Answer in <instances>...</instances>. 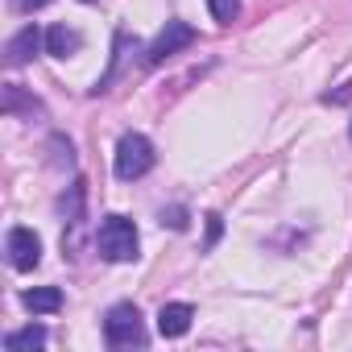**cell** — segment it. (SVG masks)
Here are the masks:
<instances>
[{
    "label": "cell",
    "instance_id": "cell-1",
    "mask_svg": "<svg viewBox=\"0 0 352 352\" xmlns=\"http://www.w3.org/2000/svg\"><path fill=\"white\" fill-rule=\"evenodd\" d=\"M96 249H100L104 261H133L137 249H141L137 224L124 220V216H104L100 228H96Z\"/></svg>",
    "mask_w": 352,
    "mask_h": 352
},
{
    "label": "cell",
    "instance_id": "cell-2",
    "mask_svg": "<svg viewBox=\"0 0 352 352\" xmlns=\"http://www.w3.org/2000/svg\"><path fill=\"white\" fill-rule=\"evenodd\" d=\"M116 179H124V183H133V179H145V174L153 170V145H149V137L145 133H124L120 141H116Z\"/></svg>",
    "mask_w": 352,
    "mask_h": 352
},
{
    "label": "cell",
    "instance_id": "cell-3",
    "mask_svg": "<svg viewBox=\"0 0 352 352\" xmlns=\"http://www.w3.org/2000/svg\"><path fill=\"white\" fill-rule=\"evenodd\" d=\"M104 340L108 348H141L145 344V327H141V311L133 302H116L104 315Z\"/></svg>",
    "mask_w": 352,
    "mask_h": 352
},
{
    "label": "cell",
    "instance_id": "cell-4",
    "mask_svg": "<svg viewBox=\"0 0 352 352\" xmlns=\"http://www.w3.org/2000/svg\"><path fill=\"white\" fill-rule=\"evenodd\" d=\"M195 42V30L187 25V21H166V30L149 42V50H145V63L149 67H157V63H166L170 54H179V50H187Z\"/></svg>",
    "mask_w": 352,
    "mask_h": 352
},
{
    "label": "cell",
    "instance_id": "cell-5",
    "mask_svg": "<svg viewBox=\"0 0 352 352\" xmlns=\"http://www.w3.org/2000/svg\"><path fill=\"white\" fill-rule=\"evenodd\" d=\"M5 253H9V265L25 274V270H38V261H42V241H38L34 228H13L9 241H5Z\"/></svg>",
    "mask_w": 352,
    "mask_h": 352
},
{
    "label": "cell",
    "instance_id": "cell-6",
    "mask_svg": "<svg viewBox=\"0 0 352 352\" xmlns=\"http://www.w3.org/2000/svg\"><path fill=\"white\" fill-rule=\"evenodd\" d=\"M191 319H195V307H191V302H166V307L157 311V331H162L166 340H179V336L191 331Z\"/></svg>",
    "mask_w": 352,
    "mask_h": 352
},
{
    "label": "cell",
    "instance_id": "cell-7",
    "mask_svg": "<svg viewBox=\"0 0 352 352\" xmlns=\"http://www.w3.org/2000/svg\"><path fill=\"white\" fill-rule=\"evenodd\" d=\"M46 46V34L38 30V25H25L17 38H9V46H5V58H9V67H25L38 50Z\"/></svg>",
    "mask_w": 352,
    "mask_h": 352
},
{
    "label": "cell",
    "instance_id": "cell-8",
    "mask_svg": "<svg viewBox=\"0 0 352 352\" xmlns=\"http://www.w3.org/2000/svg\"><path fill=\"white\" fill-rule=\"evenodd\" d=\"M21 307L30 315H54V311H63V290L58 286H34L21 294Z\"/></svg>",
    "mask_w": 352,
    "mask_h": 352
},
{
    "label": "cell",
    "instance_id": "cell-9",
    "mask_svg": "<svg viewBox=\"0 0 352 352\" xmlns=\"http://www.w3.org/2000/svg\"><path fill=\"white\" fill-rule=\"evenodd\" d=\"M79 46H83V38H79L75 30H67V25H50V30H46V54H54V58H71Z\"/></svg>",
    "mask_w": 352,
    "mask_h": 352
},
{
    "label": "cell",
    "instance_id": "cell-10",
    "mask_svg": "<svg viewBox=\"0 0 352 352\" xmlns=\"http://www.w3.org/2000/svg\"><path fill=\"white\" fill-rule=\"evenodd\" d=\"M50 336H46V327L42 323H30V327H21V331H9L5 336V348L9 352H25V348H42Z\"/></svg>",
    "mask_w": 352,
    "mask_h": 352
},
{
    "label": "cell",
    "instance_id": "cell-11",
    "mask_svg": "<svg viewBox=\"0 0 352 352\" xmlns=\"http://www.w3.org/2000/svg\"><path fill=\"white\" fill-rule=\"evenodd\" d=\"M208 9H212V17L220 25H232L241 17V0H208Z\"/></svg>",
    "mask_w": 352,
    "mask_h": 352
},
{
    "label": "cell",
    "instance_id": "cell-12",
    "mask_svg": "<svg viewBox=\"0 0 352 352\" xmlns=\"http://www.w3.org/2000/svg\"><path fill=\"white\" fill-rule=\"evenodd\" d=\"M17 108L38 112V100H25V96H21V87H5V112H17Z\"/></svg>",
    "mask_w": 352,
    "mask_h": 352
},
{
    "label": "cell",
    "instance_id": "cell-13",
    "mask_svg": "<svg viewBox=\"0 0 352 352\" xmlns=\"http://www.w3.org/2000/svg\"><path fill=\"white\" fill-rule=\"evenodd\" d=\"M50 0H13V9L17 13H34V9H46Z\"/></svg>",
    "mask_w": 352,
    "mask_h": 352
},
{
    "label": "cell",
    "instance_id": "cell-14",
    "mask_svg": "<svg viewBox=\"0 0 352 352\" xmlns=\"http://www.w3.org/2000/svg\"><path fill=\"white\" fill-rule=\"evenodd\" d=\"M220 236V216H208V245H216Z\"/></svg>",
    "mask_w": 352,
    "mask_h": 352
},
{
    "label": "cell",
    "instance_id": "cell-15",
    "mask_svg": "<svg viewBox=\"0 0 352 352\" xmlns=\"http://www.w3.org/2000/svg\"><path fill=\"white\" fill-rule=\"evenodd\" d=\"M162 224H170V228H183V224H187V220H183V212H179V208H174V212H170V216H162Z\"/></svg>",
    "mask_w": 352,
    "mask_h": 352
},
{
    "label": "cell",
    "instance_id": "cell-16",
    "mask_svg": "<svg viewBox=\"0 0 352 352\" xmlns=\"http://www.w3.org/2000/svg\"><path fill=\"white\" fill-rule=\"evenodd\" d=\"M83 5H91V0H83Z\"/></svg>",
    "mask_w": 352,
    "mask_h": 352
},
{
    "label": "cell",
    "instance_id": "cell-17",
    "mask_svg": "<svg viewBox=\"0 0 352 352\" xmlns=\"http://www.w3.org/2000/svg\"><path fill=\"white\" fill-rule=\"evenodd\" d=\"M348 133H352V129H348Z\"/></svg>",
    "mask_w": 352,
    "mask_h": 352
}]
</instances>
